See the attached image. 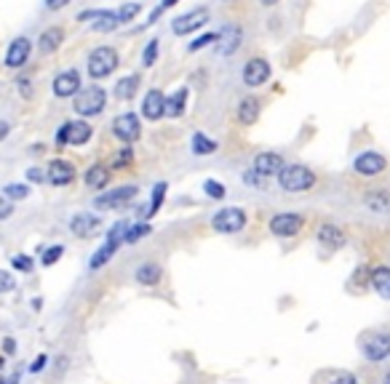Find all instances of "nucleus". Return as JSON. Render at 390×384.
<instances>
[{
    "instance_id": "1",
    "label": "nucleus",
    "mask_w": 390,
    "mask_h": 384,
    "mask_svg": "<svg viewBox=\"0 0 390 384\" xmlns=\"http://www.w3.org/2000/svg\"><path fill=\"white\" fill-rule=\"evenodd\" d=\"M118 51L115 48H110V46H99V48H94L91 54H88V75L94 78V81H102V78H110L115 70H118Z\"/></svg>"
},
{
    "instance_id": "2",
    "label": "nucleus",
    "mask_w": 390,
    "mask_h": 384,
    "mask_svg": "<svg viewBox=\"0 0 390 384\" xmlns=\"http://www.w3.org/2000/svg\"><path fill=\"white\" fill-rule=\"evenodd\" d=\"M104 107H107V91L99 85H88L81 88V94L72 101V110L81 115V118H94V115H102Z\"/></svg>"
},
{
    "instance_id": "3",
    "label": "nucleus",
    "mask_w": 390,
    "mask_h": 384,
    "mask_svg": "<svg viewBox=\"0 0 390 384\" xmlns=\"http://www.w3.org/2000/svg\"><path fill=\"white\" fill-rule=\"evenodd\" d=\"M278 184L286 192H308L310 187L315 184V174L310 171L308 165H300V163L284 165L281 174H278Z\"/></svg>"
},
{
    "instance_id": "4",
    "label": "nucleus",
    "mask_w": 390,
    "mask_h": 384,
    "mask_svg": "<svg viewBox=\"0 0 390 384\" xmlns=\"http://www.w3.org/2000/svg\"><path fill=\"white\" fill-rule=\"evenodd\" d=\"M137 195H139V187H137V184H124V187H118V190H110V192L97 195L94 205H97L99 211H118V208H126L131 201H137Z\"/></svg>"
},
{
    "instance_id": "5",
    "label": "nucleus",
    "mask_w": 390,
    "mask_h": 384,
    "mask_svg": "<svg viewBox=\"0 0 390 384\" xmlns=\"http://www.w3.org/2000/svg\"><path fill=\"white\" fill-rule=\"evenodd\" d=\"M211 227L217 232H222V235H235V232H241L246 227V211L244 208H222V211L214 214Z\"/></svg>"
},
{
    "instance_id": "6",
    "label": "nucleus",
    "mask_w": 390,
    "mask_h": 384,
    "mask_svg": "<svg viewBox=\"0 0 390 384\" xmlns=\"http://www.w3.org/2000/svg\"><path fill=\"white\" fill-rule=\"evenodd\" d=\"M211 19V14H208V8H193V11H187L182 17H174L171 21V32L177 35V38H185L190 32H195V30H201L206 27Z\"/></svg>"
},
{
    "instance_id": "7",
    "label": "nucleus",
    "mask_w": 390,
    "mask_h": 384,
    "mask_svg": "<svg viewBox=\"0 0 390 384\" xmlns=\"http://www.w3.org/2000/svg\"><path fill=\"white\" fill-rule=\"evenodd\" d=\"M113 137L126 144L137 142L142 137V121H139V115H134V112L115 115V121H113Z\"/></svg>"
},
{
    "instance_id": "8",
    "label": "nucleus",
    "mask_w": 390,
    "mask_h": 384,
    "mask_svg": "<svg viewBox=\"0 0 390 384\" xmlns=\"http://www.w3.org/2000/svg\"><path fill=\"white\" fill-rule=\"evenodd\" d=\"M94 137V128L88 125L86 121H67L59 125V131H57V142L62 144H72V147H81L86 144L88 139Z\"/></svg>"
},
{
    "instance_id": "9",
    "label": "nucleus",
    "mask_w": 390,
    "mask_h": 384,
    "mask_svg": "<svg viewBox=\"0 0 390 384\" xmlns=\"http://www.w3.org/2000/svg\"><path fill=\"white\" fill-rule=\"evenodd\" d=\"M217 54L220 57H233L238 48H241V43H244V30H241V24H235V21H227L225 27L217 32Z\"/></svg>"
},
{
    "instance_id": "10",
    "label": "nucleus",
    "mask_w": 390,
    "mask_h": 384,
    "mask_svg": "<svg viewBox=\"0 0 390 384\" xmlns=\"http://www.w3.org/2000/svg\"><path fill=\"white\" fill-rule=\"evenodd\" d=\"M302 227H305V216L302 214H294V211L275 214L270 219V232L278 235V238H294V235H300Z\"/></svg>"
},
{
    "instance_id": "11",
    "label": "nucleus",
    "mask_w": 390,
    "mask_h": 384,
    "mask_svg": "<svg viewBox=\"0 0 390 384\" xmlns=\"http://www.w3.org/2000/svg\"><path fill=\"white\" fill-rule=\"evenodd\" d=\"M81 72L75 70V67H70V70H62L54 83H51V91H54V97H59V99H70V97H78L81 94Z\"/></svg>"
},
{
    "instance_id": "12",
    "label": "nucleus",
    "mask_w": 390,
    "mask_h": 384,
    "mask_svg": "<svg viewBox=\"0 0 390 384\" xmlns=\"http://www.w3.org/2000/svg\"><path fill=\"white\" fill-rule=\"evenodd\" d=\"M388 168V161H385V155H380V152H361L355 161H353V171L358 174V176H380L382 171Z\"/></svg>"
},
{
    "instance_id": "13",
    "label": "nucleus",
    "mask_w": 390,
    "mask_h": 384,
    "mask_svg": "<svg viewBox=\"0 0 390 384\" xmlns=\"http://www.w3.org/2000/svg\"><path fill=\"white\" fill-rule=\"evenodd\" d=\"M78 21H91V30L94 32H115L121 27L118 21V14L115 11H107V8H99V11H83Z\"/></svg>"
},
{
    "instance_id": "14",
    "label": "nucleus",
    "mask_w": 390,
    "mask_h": 384,
    "mask_svg": "<svg viewBox=\"0 0 390 384\" xmlns=\"http://www.w3.org/2000/svg\"><path fill=\"white\" fill-rule=\"evenodd\" d=\"M30 54H32V43H30V38H24V35L14 38V41L8 43V51H6V67L19 70V67L27 64Z\"/></svg>"
},
{
    "instance_id": "15",
    "label": "nucleus",
    "mask_w": 390,
    "mask_h": 384,
    "mask_svg": "<svg viewBox=\"0 0 390 384\" xmlns=\"http://www.w3.org/2000/svg\"><path fill=\"white\" fill-rule=\"evenodd\" d=\"M267 81H270V64H267V59L254 57V59H248L244 64V83H246L248 88H260Z\"/></svg>"
},
{
    "instance_id": "16",
    "label": "nucleus",
    "mask_w": 390,
    "mask_h": 384,
    "mask_svg": "<svg viewBox=\"0 0 390 384\" xmlns=\"http://www.w3.org/2000/svg\"><path fill=\"white\" fill-rule=\"evenodd\" d=\"M364 355L371 363H380L390 355V334H369L364 342Z\"/></svg>"
},
{
    "instance_id": "17",
    "label": "nucleus",
    "mask_w": 390,
    "mask_h": 384,
    "mask_svg": "<svg viewBox=\"0 0 390 384\" xmlns=\"http://www.w3.org/2000/svg\"><path fill=\"white\" fill-rule=\"evenodd\" d=\"M284 165H286V163H284V158H281L278 152H260V155H254L251 171H257V174L265 179V176H278Z\"/></svg>"
},
{
    "instance_id": "18",
    "label": "nucleus",
    "mask_w": 390,
    "mask_h": 384,
    "mask_svg": "<svg viewBox=\"0 0 390 384\" xmlns=\"http://www.w3.org/2000/svg\"><path fill=\"white\" fill-rule=\"evenodd\" d=\"M166 115V97L161 88H150L147 94H144V101H142V118L147 121H161Z\"/></svg>"
},
{
    "instance_id": "19",
    "label": "nucleus",
    "mask_w": 390,
    "mask_h": 384,
    "mask_svg": "<svg viewBox=\"0 0 390 384\" xmlns=\"http://www.w3.org/2000/svg\"><path fill=\"white\" fill-rule=\"evenodd\" d=\"M46 179L54 184V187H64V184H70L75 179V165L70 161H62V158H57V161L48 163V168H46Z\"/></svg>"
},
{
    "instance_id": "20",
    "label": "nucleus",
    "mask_w": 390,
    "mask_h": 384,
    "mask_svg": "<svg viewBox=\"0 0 390 384\" xmlns=\"http://www.w3.org/2000/svg\"><path fill=\"white\" fill-rule=\"evenodd\" d=\"M364 205L369 208L371 214H377V216H388L390 214V190H385V187L367 190V195H364Z\"/></svg>"
},
{
    "instance_id": "21",
    "label": "nucleus",
    "mask_w": 390,
    "mask_h": 384,
    "mask_svg": "<svg viewBox=\"0 0 390 384\" xmlns=\"http://www.w3.org/2000/svg\"><path fill=\"white\" fill-rule=\"evenodd\" d=\"M318 241H321V245H326L329 251H340L348 243V235L337 224H321L318 227Z\"/></svg>"
},
{
    "instance_id": "22",
    "label": "nucleus",
    "mask_w": 390,
    "mask_h": 384,
    "mask_svg": "<svg viewBox=\"0 0 390 384\" xmlns=\"http://www.w3.org/2000/svg\"><path fill=\"white\" fill-rule=\"evenodd\" d=\"M99 224L102 222H99L97 214H75L70 219V232L78 235V238H88V235H94L99 230Z\"/></svg>"
},
{
    "instance_id": "23",
    "label": "nucleus",
    "mask_w": 390,
    "mask_h": 384,
    "mask_svg": "<svg viewBox=\"0 0 390 384\" xmlns=\"http://www.w3.org/2000/svg\"><path fill=\"white\" fill-rule=\"evenodd\" d=\"M235 118H238L241 125H254V123L260 121V99L257 97H246V99L238 101Z\"/></svg>"
},
{
    "instance_id": "24",
    "label": "nucleus",
    "mask_w": 390,
    "mask_h": 384,
    "mask_svg": "<svg viewBox=\"0 0 390 384\" xmlns=\"http://www.w3.org/2000/svg\"><path fill=\"white\" fill-rule=\"evenodd\" d=\"M62 43H64L62 27H48V30H43L41 38H38V48H41V54H57L62 48Z\"/></svg>"
},
{
    "instance_id": "25",
    "label": "nucleus",
    "mask_w": 390,
    "mask_h": 384,
    "mask_svg": "<svg viewBox=\"0 0 390 384\" xmlns=\"http://www.w3.org/2000/svg\"><path fill=\"white\" fill-rule=\"evenodd\" d=\"M134 278H137V283L139 285H158L161 283V278H164V270H161V264L144 262V264L137 267Z\"/></svg>"
},
{
    "instance_id": "26",
    "label": "nucleus",
    "mask_w": 390,
    "mask_h": 384,
    "mask_svg": "<svg viewBox=\"0 0 390 384\" xmlns=\"http://www.w3.org/2000/svg\"><path fill=\"white\" fill-rule=\"evenodd\" d=\"M83 182H86V187H91V190H104V187L110 184V168L102 165V163L91 165V168L83 174Z\"/></svg>"
},
{
    "instance_id": "27",
    "label": "nucleus",
    "mask_w": 390,
    "mask_h": 384,
    "mask_svg": "<svg viewBox=\"0 0 390 384\" xmlns=\"http://www.w3.org/2000/svg\"><path fill=\"white\" fill-rule=\"evenodd\" d=\"M137 91H139V75H126L113 88V94H115L118 101H131L137 97Z\"/></svg>"
},
{
    "instance_id": "28",
    "label": "nucleus",
    "mask_w": 390,
    "mask_h": 384,
    "mask_svg": "<svg viewBox=\"0 0 390 384\" xmlns=\"http://www.w3.org/2000/svg\"><path fill=\"white\" fill-rule=\"evenodd\" d=\"M369 281H371V288L377 291V296L390 302V267H377V270H371Z\"/></svg>"
},
{
    "instance_id": "29",
    "label": "nucleus",
    "mask_w": 390,
    "mask_h": 384,
    "mask_svg": "<svg viewBox=\"0 0 390 384\" xmlns=\"http://www.w3.org/2000/svg\"><path fill=\"white\" fill-rule=\"evenodd\" d=\"M187 97H190L187 88H177V91L166 99V115H168V118H182L187 110Z\"/></svg>"
},
{
    "instance_id": "30",
    "label": "nucleus",
    "mask_w": 390,
    "mask_h": 384,
    "mask_svg": "<svg viewBox=\"0 0 390 384\" xmlns=\"http://www.w3.org/2000/svg\"><path fill=\"white\" fill-rule=\"evenodd\" d=\"M190 144H193V152H195V155H201V158H204V155H214V152L220 150V144L214 142V139H208L204 131H195V134H193V142Z\"/></svg>"
},
{
    "instance_id": "31",
    "label": "nucleus",
    "mask_w": 390,
    "mask_h": 384,
    "mask_svg": "<svg viewBox=\"0 0 390 384\" xmlns=\"http://www.w3.org/2000/svg\"><path fill=\"white\" fill-rule=\"evenodd\" d=\"M166 190H168V184L166 182H158L153 187V198L147 203V208H144V219H150V216H155L158 211H161V205H164V198H166Z\"/></svg>"
},
{
    "instance_id": "32",
    "label": "nucleus",
    "mask_w": 390,
    "mask_h": 384,
    "mask_svg": "<svg viewBox=\"0 0 390 384\" xmlns=\"http://www.w3.org/2000/svg\"><path fill=\"white\" fill-rule=\"evenodd\" d=\"M153 230H150V224L147 222H137V224H128L126 227V235H124V243H139L144 235H150Z\"/></svg>"
},
{
    "instance_id": "33",
    "label": "nucleus",
    "mask_w": 390,
    "mask_h": 384,
    "mask_svg": "<svg viewBox=\"0 0 390 384\" xmlns=\"http://www.w3.org/2000/svg\"><path fill=\"white\" fill-rule=\"evenodd\" d=\"M139 11H142V6L134 0V3H124L115 14H118V21H121V24H128V21L137 19V14H139Z\"/></svg>"
},
{
    "instance_id": "34",
    "label": "nucleus",
    "mask_w": 390,
    "mask_h": 384,
    "mask_svg": "<svg viewBox=\"0 0 390 384\" xmlns=\"http://www.w3.org/2000/svg\"><path fill=\"white\" fill-rule=\"evenodd\" d=\"M30 195V187L27 184H6L3 187V198L6 201H24Z\"/></svg>"
},
{
    "instance_id": "35",
    "label": "nucleus",
    "mask_w": 390,
    "mask_h": 384,
    "mask_svg": "<svg viewBox=\"0 0 390 384\" xmlns=\"http://www.w3.org/2000/svg\"><path fill=\"white\" fill-rule=\"evenodd\" d=\"M158 51H161V41H158V38H153V41L144 46V51H142V67H153V64L158 61Z\"/></svg>"
},
{
    "instance_id": "36",
    "label": "nucleus",
    "mask_w": 390,
    "mask_h": 384,
    "mask_svg": "<svg viewBox=\"0 0 390 384\" xmlns=\"http://www.w3.org/2000/svg\"><path fill=\"white\" fill-rule=\"evenodd\" d=\"M204 192L208 195V198H214V201H222V198L227 195V187L222 182H217V179H206Z\"/></svg>"
},
{
    "instance_id": "37",
    "label": "nucleus",
    "mask_w": 390,
    "mask_h": 384,
    "mask_svg": "<svg viewBox=\"0 0 390 384\" xmlns=\"http://www.w3.org/2000/svg\"><path fill=\"white\" fill-rule=\"evenodd\" d=\"M62 254H64V248L62 245H51V248H46L43 251V267H51V264H57L59 259H62Z\"/></svg>"
},
{
    "instance_id": "38",
    "label": "nucleus",
    "mask_w": 390,
    "mask_h": 384,
    "mask_svg": "<svg viewBox=\"0 0 390 384\" xmlns=\"http://www.w3.org/2000/svg\"><path fill=\"white\" fill-rule=\"evenodd\" d=\"M214 41H217V32H206V35H201V38H195V41L190 43V46H187V51H190V54H195V51H201V48H206L208 43H214Z\"/></svg>"
},
{
    "instance_id": "39",
    "label": "nucleus",
    "mask_w": 390,
    "mask_h": 384,
    "mask_svg": "<svg viewBox=\"0 0 390 384\" xmlns=\"http://www.w3.org/2000/svg\"><path fill=\"white\" fill-rule=\"evenodd\" d=\"M11 264H14V270H21V272H30V270H32V259H30L27 254L11 256Z\"/></svg>"
},
{
    "instance_id": "40",
    "label": "nucleus",
    "mask_w": 390,
    "mask_h": 384,
    "mask_svg": "<svg viewBox=\"0 0 390 384\" xmlns=\"http://www.w3.org/2000/svg\"><path fill=\"white\" fill-rule=\"evenodd\" d=\"M14 288H17L14 275H11V272H6V270H0V294H8V291H14Z\"/></svg>"
},
{
    "instance_id": "41",
    "label": "nucleus",
    "mask_w": 390,
    "mask_h": 384,
    "mask_svg": "<svg viewBox=\"0 0 390 384\" xmlns=\"http://www.w3.org/2000/svg\"><path fill=\"white\" fill-rule=\"evenodd\" d=\"M27 179L35 184L46 182V171H43V168H30V171H27Z\"/></svg>"
},
{
    "instance_id": "42",
    "label": "nucleus",
    "mask_w": 390,
    "mask_h": 384,
    "mask_svg": "<svg viewBox=\"0 0 390 384\" xmlns=\"http://www.w3.org/2000/svg\"><path fill=\"white\" fill-rule=\"evenodd\" d=\"M134 161V152H131V147H126L124 152L115 158V168H121V165H126V163H131Z\"/></svg>"
},
{
    "instance_id": "43",
    "label": "nucleus",
    "mask_w": 390,
    "mask_h": 384,
    "mask_svg": "<svg viewBox=\"0 0 390 384\" xmlns=\"http://www.w3.org/2000/svg\"><path fill=\"white\" fill-rule=\"evenodd\" d=\"M70 3H72V0H46V8H48V11H62Z\"/></svg>"
},
{
    "instance_id": "44",
    "label": "nucleus",
    "mask_w": 390,
    "mask_h": 384,
    "mask_svg": "<svg viewBox=\"0 0 390 384\" xmlns=\"http://www.w3.org/2000/svg\"><path fill=\"white\" fill-rule=\"evenodd\" d=\"M11 214H14V205H11V201H3V198H0V222H3V219H8Z\"/></svg>"
},
{
    "instance_id": "45",
    "label": "nucleus",
    "mask_w": 390,
    "mask_h": 384,
    "mask_svg": "<svg viewBox=\"0 0 390 384\" xmlns=\"http://www.w3.org/2000/svg\"><path fill=\"white\" fill-rule=\"evenodd\" d=\"M329 384H358V379H355L353 374H340L337 379H331Z\"/></svg>"
},
{
    "instance_id": "46",
    "label": "nucleus",
    "mask_w": 390,
    "mask_h": 384,
    "mask_svg": "<svg viewBox=\"0 0 390 384\" xmlns=\"http://www.w3.org/2000/svg\"><path fill=\"white\" fill-rule=\"evenodd\" d=\"M17 85H19V94H21V97H27V99L32 97V88H30V81H27V78H21Z\"/></svg>"
},
{
    "instance_id": "47",
    "label": "nucleus",
    "mask_w": 390,
    "mask_h": 384,
    "mask_svg": "<svg viewBox=\"0 0 390 384\" xmlns=\"http://www.w3.org/2000/svg\"><path fill=\"white\" fill-rule=\"evenodd\" d=\"M46 363H48V358H46V355H41V358H35V363L30 365V371H32V374H38V371H43V368H46Z\"/></svg>"
},
{
    "instance_id": "48",
    "label": "nucleus",
    "mask_w": 390,
    "mask_h": 384,
    "mask_svg": "<svg viewBox=\"0 0 390 384\" xmlns=\"http://www.w3.org/2000/svg\"><path fill=\"white\" fill-rule=\"evenodd\" d=\"M246 182L254 184V187H260V184H262V176H260L257 171H248V174H246Z\"/></svg>"
},
{
    "instance_id": "49",
    "label": "nucleus",
    "mask_w": 390,
    "mask_h": 384,
    "mask_svg": "<svg viewBox=\"0 0 390 384\" xmlns=\"http://www.w3.org/2000/svg\"><path fill=\"white\" fill-rule=\"evenodd\" d=\"M8 131H11V125H8L6 121H0V142H3L6 137H8Z\"/></svg>"
},
{
    "instance_id": "50",
    "label": "nucleus",
    "mask_w": 390,
    "mask_h": 384,
    "mask_svg": "<svg viewBox=\"0 0 390 384\" xmlns=\"http://www.w3.org/2000/svg\"><path fill=\"white\" fill-rule=\"evenodd\" d=\"M161 14H164V8H161V6H158V8H155V11H153V14H150V17H147V24H155V19H158V17H161Z\"/></svg>"
},
{
    "instance_id": "51",
    "label": "nucleus",
    "mask_w": 390,
    "mask_h": 384,
    "mask_svg": "<svg viewBox=\"0 0 390 384\" xmlns=\"http://www.w3.org/2000/svg\"><path fill=\"white\" fill-rule=\"evenodd\" d=\"M6 352H8V355H14V352H17V344H14V339H6Z\"/></svg>"
},
{
    "instance_id": "52",
    "label": "nucleus",
    "mask_w": 390,
    "mask_h": 384,
    "mask_svg": "<svg viewBox=\"0 0 390 384\" xmlns=\"http://www.w3.org/2000/svg\"><path fill=\"white\" fill-rule=\"evenodd\" d=\"M177 3H179V0H161V8H171V6H177Z\"/></svg>"
},
{
    "instance_id": "53",
    "label": "nucleus",
    "mask_w": 390,
    "mask_h": 384,
    "mask_svg": "<svg viewBox=\"0 0 390 384\" xmlns=\"http://www.w3.org/2000/svg\"><path fill=\"white\" fill-rule=\"evenodd\" d=\"M260 3H262V6H267V8H270V6H278L281 0H260Z\"/></svg>"
},
{
    "instance_id": "54",
    "label": "nucleus",
    "mask_w": 390,
    "mask_h": 384,
    "mask_svg": "<svg viewBox=\"0 0 390 384\" xmlns=\"http://www.w3.org/2000/svg\"><path fill=\"white\" fill-rule=\"evenodd\" d=\"M17 379H19V376H11L8 382H6V379H0V384H17Z\"/></svg>"
},
{
    "instance_id": "55",
    "label": "nucleus",
    "mask_w": 390,
    "mask_h": 384,
    "mask_svg": "<svg viewBox=\"0 0 390 384\" xmlns=\"http://www.w3.org/2000/svg\"><path fill=\"white\" fill-rule=\"evenodd\" d=\"M3 365H6V358H3V355H0V368H3Z\"/></svg>"
},
{
    "instance_id": "56",
    "label": "nucleus",
    "mask_w": 390,
    "mask_h": 384,
    "mask_svg": "<svg viewBox=\"0 0 390 384\" xmlns=\"http://www.w3.org/2000/svg\"><path fill=\"white\" fill-rule=\"evenodd\" d=\"M225 3H230V0H225Z\"/></svg>"
},
{
    "instance_id": "57",
    "label": "nucleus",
    "mask_w": 390,
    "mask_h": 384,
    "mask_svg": "<svg viewBox=\"0 0 390 384\" xmlns=\"http://www.w3.org/2000/svg\"><path fill=\"white\" fill-rule=\"evenodd\" d=\"M388 384H390V379H388Z\"/></svg>"
}]
</instances>
